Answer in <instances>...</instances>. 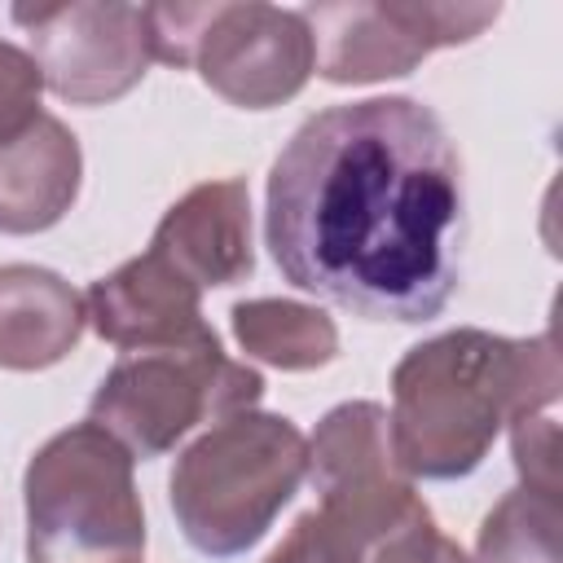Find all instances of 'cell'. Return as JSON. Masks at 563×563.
I'll return each mask as SVG.
<instances>
[{
  "instance_id": "cell-1",
  "label": "cell",
  "mask_w": 563,
  "mask_h": 563,
  "mask_svg": "<svg viewBox=\"0 0 563 563\" xmlns=\"http://www.w3.org/2000/svg\"><path fill=\"white\" fill-rule=\"evenodd\" d=\"M462 158L431 106L317 110L268 172L264 242L282 277L365 321L418 325L462 277Z\"/></svg>"
},
{
  "instance_id": "cell-2",
  "label": "cell",
  "mask_w": 563,
  "mask_h": 563,
  "mask_svg": "<svg viewBox=\"0 0 563 563\" xmlns=\"http://www.w3.org/2000/svg\"><path fill=\"white\" fill-rule=\"evenodd\" d=\"M554 334L506 339L493 330H444L409 347L391 369L387 435L409 479L471 475L501 427L559 400Z\"/></svg>"
},
{
  "instance_id": "cell-3",
  "label": "cell",
  "mask_w": 563,
  "mask_h": 563,
  "mask_svg": "<svg viewBox=\"0 0 563 563\" xmlns=\"http://www.w3.org/2000/svg\"><path fill=\"white\" fill-rule=\"evenodd\" d=\"M308 475V440L282 413L242 409L211 422L167 479V497L185 541L207 559L246 554L299 493Z\"/></svg>"
},
{
  "instance_id": "cell-4",
  "label": "cell",
  "mask_w": 563,
  "mask_h": 563,
  "mask_svg": "<svg viewBox=\"0 0 563 563\" xmlns=\"http://www.w3.org/2000/svg\"><path fill=\"white\" fill-rule=\"evenodd\" d=\"M132 462L97 422H75L40 444L22 479L26 563H136L145 510Z\"/></svg>"
},
{
  "instance_id": "cell-5",
  "label": "cell",
  "mask_w": 563,
  "mask_h": 563,
  "mask_svg": "<svg viewBox=\"0 0 563 563\" xmlns=\"http://www.w3.org/2000/svg\"><path fill=\"white\" fill-rule=\"evenodd\" d=\"M317 515L352 563H418L440 537L413 479L396 466L387 409L374 400L334 405L308 440Z\"/></svg>"
},
{
  "instance_id": "cell-6",
  "label": "cell",
  "mask_w": 563,
  "mask_h": 563,
  "mask_svg": "<svg viewBox=\"0 0 563 563\" xmlns=\"http://www.w3.org/2000/svg\"><path fill=\"white\" fill-rule=\"evenodd\" d=\"M260 396L264 378L224 356L216 330H207L189 343L123 352L92 391L88 422L106 427L132 457H158L198 422L233 418Z\"/></svg>"
},
{
  "instance_id": "cell-7",
  "label": "cell",
  "mask_w": 563,
  "mask_h": 563,
  "mask_svg": "<svg viewBox=\"0 0 563 563\" xmlns=\"http://www.w3.org/2000/svg\"><path fill=\"white\" fill-rule=\"evenodd\" d=\"M312 31L317 75L330 84H378L409 75L422 57L475 40L501 4L466 0H343L299 9Z\"/></svg>"
},
{
  "instance_id": "cell-8",
  "label": "cell",
  "mask_w": 563,
  "mask_h": 563,
  "mask_svg": "<svg viewBox=\"0 0 563 563\" xmlns=\"http://www.w3.org/2000/svg\"><path fill=\"white\" fill-rule=\"evenodd\" d=\"M13 22L26 31L44 84L70 106L119 101L154 62L145 4H13Z\"/></svg>"
},
{
  "instance_id": "cell-9",
  "label": "cell",
  "mask_w": 563,
  "mask_h": 563,
  "mask_svg": "<svg viewBox=\"0 0 563 563\" xmlns=\"http://www.w3.org/2000/svg\"><path fill=\"white\" fill-rule=\"evenodd\" d=\"M194 66L211 92L242 110H268L290 101L317 70L312 31L299 9L282 4H211L198 35Z\"/></svg>"
},
{
  "instance_id": "cell-10",
  "label": "cell",
  "mask_w": 563,
  "mask_h": 563,
  "mask_svg": "<svg viewBox=\"0 0 563 563\" xmlns=\"http://www.w3.org/2000/svg\"><path fill=\"white\" fill-rule=\"evenodd\" d=\"M84 303L92 330L123 352L172 347L211 330L202 321V290L158 251H145L92 282Z\"/></svg>"
},
{
  "instance_id": "cell-11",
  "label": "cell",
  "mask_w": 563,
  "mask_h": 563,
  "mask_svg": "<svg viewBox=\"0 0 563 563\" xmlns=\"http://www.w3.org/2000/svg\"><path fill=\"white\" fill-rule=\"evenodd\" d=\"M150 251L180 268L198 290L233 286L255 268L251 194L242 180H207L167 207Z\"/></svg>"
},
{
  "instance_id": "cell-12",
  "label": "cell",
  "mask_w": 563,
  "mask_h": 563,
  "mask_svg": "<svg viewBox=\"0 0 563 563\" xmlns=\"http://www.w3.org/2000/svg\"><path fill=\"white\" fill-rule=\"evenodd\" d=\"M79 141L53 114H40L13 141H0V233L22 238L53 229L79 194Z\"/></svg>"
},
{
  "instance_id": "cell-13",
  "label": "cell",
  "mask_w": 563,
  "mask_h": 563,
  "mask_svg": "<svg viewBox=\"0 0 563 563\" xmlns=\"http://www.w3.org/2000/svg\"><path fill=\"white\" fill-rule=\"evenodd\" d=\"M88 325L84 295L40 264L0 268V369H48Z\"/></svg>"
},
{
  "instance_id": "cell-14",
  "label": "cell",
  "mask_w": 563,
  "mask_h": 563,
  "mask_svg": "<svg viewBox=\"0 0 563 563\" xmlns=\"http://www.w3.org/2000/svg\"><path fill=\"white\" fill-rule=\"evenodd\" d=\"M233 339L246 356L277 369H317L339 356L334 321L299 299H242L233 303Z\"/></svg>"
},
{
  "instance_id": "cell-15",
  "label": "cell",
  "mask_w": 563,
  "mask_h": 563,
  "mask_svg": "<svg viewBox=\"0 0 563 563\" xmlns=\"http://www.w3.org/2000/svg\"><path fill=\"white\" fill-rule=\"evenodd\" d=\"M559 493L510 488L479 523V563H563L559 559Z\"/></svg>"
},
{
  "instance_id": "cell-16",
  "label": "cell",
  "mask_w": 563,
  "mask_h": 563,
  "mask_svg": "<svg viewBox=\"0 0 563 563\" xmlns=\"http://www.w3.org/2000/svg\"><path fill=\"white\" fill-rule=\"evenodd\" d=\"M44 75L35 57L9 40H0V141H13L26 132L44 110H40Z\"/></svg>"
},
{
  "instance_id": "cell-17",
  "label": "cell",
  "mask_w": 563,
  "mask_h": 563,
  "mask_svg": "<svg viewBox=\"0 0 563 563\" xmlns=\"http://www.w3.org/2000/svg\"><path fill=\"white\" fill-rule=\"evenodd\" d=\"M510 449H515V466L523 475V488L559 493V422H554V409L510 418Z\"/></svg>"
},
{
  "instance_id": "cell-18",
  "label": "cell",
  "mask_w": 563,
  "mask_h": 563,
  "mask_svg": "<svg viewBox=\"0 0 563 563\" xmlns=\"http://www.w3.org/2000/svg\"><path fill=\"white\" fill-rule=\"evenodd\" d=\"M216 4V0H211ZM211 4H145V31H150V57L163 66H194L198 35L211 18Z\"/></svg>"
},
{
  "instance_id": "cell-19",
  "label": "cell",
  "mask_w": 563,
  "mask_h": 563,
  "mask_svg": "<svg viewBox=\"0 0 563 563\" xmlns=\"http://www.w3.org/2000/svg\"><path fill=\"white\" fill-rule=\"evenodd\" d=\"M264 563H352V554L339 545V537L321 523L317 510L299 515L295 528L282 537V545Z\"/></svg>"
},
{
  "instance_id": "cell-20",
  "label": "cell",
  "mask_w": 563,
  "mask_h": 563,
  "mask_svg": "<svg viewBox=\"0 0 563 563\" xmlns=\"http://www.w3.org/2000/svg\"><path fill=\"white\" fill-rule=\"evenodd\" d=\"M418 563H475V559H466V550H462L457 541H449V537H435V541H431V550H427Z\"/></svg>"
}]
</instances>
